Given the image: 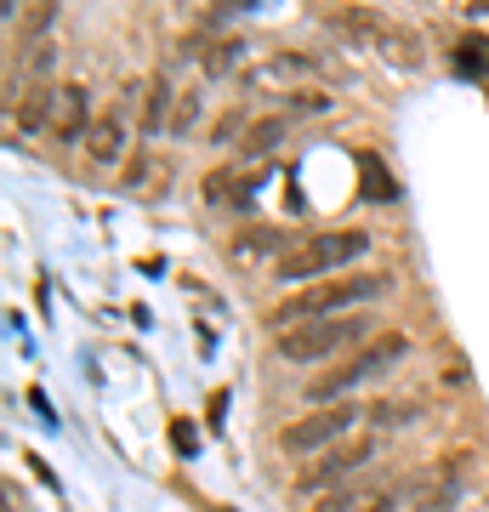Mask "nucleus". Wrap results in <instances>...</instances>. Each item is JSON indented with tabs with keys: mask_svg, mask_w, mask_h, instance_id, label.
<instances>
[{
	"mask_svg": "<svg viewBox=\"0 0 489 512\" xmlns=\"http://www.w3.org/2000/svg\"><path fill=\"white\" fill-rule=\"evenodd\" d=\"M52 109H57V86L52 80H29V92H23V103H18V131H46L52 126Z\"/></svg>",
	"mask_w": 489,
	"mask_h": 512,
	"instance_id": "nucleus-12",
	"label": "nucleus"
},
{
	"mask_svg": "<svg viewBox=\"0 0 489 512\" xmlns=\"http://www.w3.org/2000/svg\"><path fill=\"white\" fill-rule=\"evenodd\" d=\"M370 251V234H359V228H342V234H313L302 239L290 256H279V268H273V279H336L342 268H353L359 256Z\"/></svg>",
	"mask_w": 489,
	"mask_h": 512,
	"instance_id": "nucleus-2",
	"label": "nucleus"
},
{
	"mask_svg": "<svg viewBox=\"0 0 489 512\" xmlns=\"http://www.w3.org/2000/svg\"><path fill=\"white\" fill-rule=\"evenodd\" d=\"M381 444L376 439H347V444H336L330 456H319L308 467V478H302V490H325V484H336V478H347V473H359L364 461L376 456Z\"/></svg>",
	"mask_w": 489,
	"mask_h": 512,
	"instance_id": "nucleus-7",
	"label": "nucleus"
},
{
	"mask_svg": "<svg viewBox=\"0 0 489 512\" xmlns=\"http://www.w3.org/2000/svg\"><path fill=\"white\" fill-rule=\"evenodd\" d=\"M148 183V160H131V171H126V188H143Z\"/></svg>",
	"mask_w": 489,
	"mask_h": 512,
	"instance_id": "nucleus-25",
	"label": "nucleus"
},
{
	"mask_svg": "<svg viewBox=\"0 0 489 512\" xmlns=\"http://www.w3.org/2000/svg\"><path fill=\"white\" fill-rule=\"evenodd\" d=\"M194 57L205 63V74H228L245 57V40H234V35H217L211 46H194Z\"/></svg>",
	"mask_w": 489,
	"mask_h": 512,
	"instance_id": "nucleus-14",
	"label": "nucleus"
},
{
	"mask_svg": "<svg viewBox=\"0 0 489 512\" xmlns=\"http://www.w3.org/2000/svg\"><path fill=\"white\" fill-rule=\"evenodd\" d=\"M364 313H342V319H313V325H296L279 336V359L290 365H313V359H336L342 348H353L364 336Z\"/></svg>",
	"mask_w": 489,
	"mask_h": 512,
	"instance_id": "nucleus-4",
	"label": "nucleus"
},
{
	"mask_svg": "<svg viewBox=\"0 0 489 512\" xmlns=\"http://www.w3.org/2000/svg\"><path fill=\"white\" fill-rule=\"evenodd\" d=\"M404 501H410V495H404V484H399V490H387V495H370L359 512H404Z\"/></svg>",
	"mask_w": 489,
	"mask_h": 512,
	"instance_id": "nucleus-22",
	"label": "nucleus"
},
{
	"mask_svg": "<svg viewBox=\"0 0 489 512\" xmlns=\"http://www.w3.org/2000/svg\"><path fill=\"white\" fill-rule=\"evenodd\" d=\"M381 291H387V279H381V274H336V279H319V285H308V291H296L290 302H279V308L268 313V325L285 336V330L313 325V319H342V313H353L359 302H376Z\"/></svg>",
	"mask_w": 489,
	"mask_h": 512,
	"instance_id": "nucleus-1",
	"label": "nucleus"
},
{
	"mask_svg": "<svg viewBox=\"0 0 489 512\" xmlns=\"http://www.w3.org/2000/svg\"><path fill=\"white\" fill-rule=\"evenodd\" d=\"M256 188H262V177H256L251 165H245V171L234 165V171H205L200 194H205V205H251Z\"/></svg>",
	"mask_w": 489,
	"mask_h": 512,
	"instance_id": "nucleus-10",
	"label": "nucleus"
},
{
	"mask_svg": "<svg viewBox=\"0 0 489 512\" xmlns=\"http://www.w3.org/2000/svg\"><path fill=\"white\" fill-rule=\"evenodd\" d=\"M171 86H165V80H154V86H148V103H143V131L148 137H160V131H171Z\"/></svg>",
	"mask_w": 489,
	"mask_h": 512,
	"instance_id": "nucleus-16",
	"label": "nucleus"
},
{
	"mask_svg": "<svg viewBox=\"0 0 489 512\" xmlns=\"http://www.w3.org/2000/svg\"><path fill=\"white\" fill-rule=\"evenodd\" d=\"M359 421V410L353 404H319L313 416L290 421L285 433H279V450H290V456H319V450H330V444L347 439V427Z\"/></svg>",
	"mask_w": 489,
	"mask_h": 512,
	"instance_id": "nucleus-6",
	"label": "nucleus"
},
{
	"mask_svg": "<svg viewBox=\"0 0 489 512\" xmlns=\"http://www.w3.org/2000/svg\"><path fill=\"white\" fill-rule=\"evenodd\" d=\"M364 200H393L399 188H393V177H387V165L376 160V154H364Z\"/></svg>",
	"mask_w": 489,
	"mask_h": 512,
	"instance_id": "nucleus-18",
	"label": "nucleus"
},
{
	"mask_svg": "<svg viewBox=\"0 0 489 512\" xmlns=\"http://www.w3.org/2000/svg\"><path fill=\"white\" fill-rule=\"evenodd\" d=\"M222 6H262V0H222Z\"/></svg>",
	"mask_w": 489,
	"mask_h": 512,
	"instance_id": "nucleus-27",
	"label": "nucleus"
},
{
	"mask_svg": "<svg viewBox=\"0 0 489 512\" xmlns=\"http://www.w3.org/2000/svg\"><path fill=\"white\" fill-rule=\"evenodd\" d=\"M455 501H461V490H455V484H444V490H433V495H427V501H416V507H410V512H450Z\"/></svg>",
	"mask_w": 489,
	"mask_h": 512,
	"instance_id": "nucleus-21",
	"label": "nucleus"
},
{
	"mask_svg": "<svg viewBox=\"0 0 489 512\" xmlns=\"http://www.w3.org/2000/svg\"><path fill=\"white\" fill-rule=\"evenodd\" d=\"M171 439H177L182 456H194V427H188V421H177V427H171Z\"/></svg>",
	"mask_w": 489,
	"mask_h": 512,
	"instance_id": "nucleus-24",
	"label": "nucleus"
},
{
	"mask_svg": "<svg viewBox=\"0 0 489 512\" xmlns=\"http://www.w3.org/2000/svg\"><path fill=\"white\" fill-rule=\"evenodd\" d=\"M52 137H63V143H74V137H80V143H86V131H91V120H86V86H57V109H52Z\"/></svg>",
	"mask_w": 489,
	"mask_h": 512,
	"instance_id": "nucleus-11",
	"label": "nucleus"
},
{
	"mask_svg": "<svg viewBox=\"0 0 489 512\" xmlns=\"http://www.w3.org/2000/svg\"><path fill=\"white\" fill-rule=\"evenodd\" d=\"M404 353H410V342H404L399 330H393V336H376V342H370L364 353H353L347 365L325 370V376H319V382L308 387V399H313V404H325V399H342L347 387H359V382H370V376H381V370H393V365L404 359Z\"/></svg>",
	"mask_w": 489,
	"mask_h": 512,
	"instance_id": "nucleus-5",
	"label": "nucleus"
},
{
	"mask_svg": "<svg viewBox=\"0 0 489 512\" xmlns=\"http://www.w3.org/2000/svg\"><path fill=\"white\" fill-rule=\"evenodd\" d=\"M336 29H342L347 40L370 46V52H381L387 63H399V69H416V63H421V40L410 35L404 23L370 12V6H342V12H336Z\"/></svg>",
	"mask_w": 489,
	"mask_h": 512,
	"instance_id": "nucleus-3",
	"label": "nucleus"
},
{
	"mask_svg": "<svg viewBox=\"0 0 489 512\" xmlns=\"http://www.w3.org/2000/svg\"><path fill=\"white\" fill-rule=\"evenodd\" d=\"M290 120L285 114H268V120H251V131L239 137V148H245V160H262V154H273V148L285 143Z\"/></svg>",
	"mask_w": 489,
	"mask_h": 512,
	"instance_id": "nucleus-13",
	"label": "nucleus"
},
{
	"mask_svg": "<svg viewBox=\"0 0 489 512\" xmlns=\"http://www.w3.org/2000/svg\"><path fill=\"white\" fill-rule=\"evenodd\" d=\"M450 63H455V74H467V80H484V74H489V40H484V35L455 40Z\"/></svg>",
	"mask_w": 489,
	"mask_h": 512,
	"instance_id": "nucleus-15",
	"label": "nucleus"
},
{
	"mask_svg": "<svg viewBox=\"0 0 489 512\" xmlns=\"http://www.w3.org/2000/svg\"><path fill=\"white\" fill-rule=\"evenodd\" d=\"M364 501H370V495H364V490H347V484H342V490L330 495V501H319V507H313V512H359Z\"/></svg>",
	"mask_w": 489,
	"mask_h": 512,
	"instance_id": "nucleus-19",
	"label": "nucleus"
},
{
	"mask_svg": "<svg viewBox=\"0 0 489 512\" xmlns=\"http://www.w3.org/2000/svg\"><path fill=\"white\" fill-rule=\"evenodd\" d=\"M319 69L313 57H302V52H273L268 63H256L245 80H251L256 92H285V86H296V80H308V74Z\"/></svg>",
	"mask_w": 489,
	"mask_h": 512,
	"instance_id": "nucleus-8",
	"label": "nucleus"
},
{
	"mask_svg": "<svg viewBox=\"0 0 489 512\" xmlns=\"http://www.w3.org/2000/svg\"><path fill=\"white\" fill-rule=\"evenodd\" d=\"M273 245H279V234H273V228H251V234H239V239H234V251H239V256H251V251H273Z\"/></svg>",
	"mask_w": 489,
	"mask_h": 512,
	"instance_id": "nucleus-20",
	"label": "nucleus"
},
{
	"mask_svg": "<svg viewBox=\"0 0 489 512\" xmlns=\"http://www.w3.org/2000/svg\"><path fill=\"white\" fill-rule=\"evenodd\" d=\"M57 23V0H29L18 18V40L29 46V40H46V29Z\"/></svg>",
	"mask_w": 489,
	"mask_h": 512,
	"instance_id": "nucleus-17",
	"label": "nucleus"
},
{
	"mask_svg": "<svg viewBox=\"0 0 489 512\" xmlns=\"http://www.w3.org/2000/svg\"><path fill=\"white\" fill-rule=\"evenodd\" d=\"M194 114H200V97H182L177 114H171V131H182L188 137V126H194Z\"/></svg>",
	"mask_w": 489,
	"mask_h": 512,
	"instance_id": "nucleus-23",
	"label": "nucleus"
},
{
	"mask_svg": "<svg viewBox=\"0 0 489 512\" xmlns=\"http://www.w3.org/2000/svg\"><path fill=\"white\" fill-rule=\"evenodd\" d=\"M472 18H489V0H472Z\"/></svg>",
	"mask_w": 489,
	"mask_h": 512,
	"instance_id": "nucleus-26",
	"label": "nucleus"
},
{
	"mask_svg": "<svg viewBox=\"0 0 489 512\" xmlns=\"http://www.w3.org/2000/svg\"><path fill=\"white\" fill-rule=\"evenodd\" d=\"M126 143H131V126H126V114H97L91 120V131H86V154L97 165H120L126 160Z\"/></svg>",
	"mask_w": 489,
	"mask_h": 512,
	"instance_id": "nucleus-9",
	"label": "nucleus"
}]
</instances>
